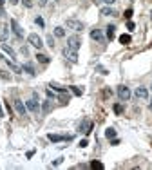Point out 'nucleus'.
I'll list each match as a JSON object with an SVG mask.
<instances>
[{
    "label": "nucleus",
    "mask_w": 152,
    "mask_h": 170,
    "mask_svg": "<svg viewBox=\"0 0 152 170\" xmlns=\"http://www.w3.org/2000/svg\"><path fill=\"white\" fill-rule=\"evenodd\" d=\"M67 47H69V49H73V51H78V49L82 47V38H80L78 34L69 36V38H67Z\"/></svg>",
    "instance_id": "nucleus-1"
},
{
    "label": "nucleus",
    "mask_w": 152,
    "mask_h": 170,
    "mask_svg": "<svg viewBox=\"0 0 152 170\" xmlns=\"http://www.w3.org/2000/svg\"><path fill=\"white\" fill-rule=\"evenodd\" d=\"M118 96H119L121 101H129L130 100V89L125 87V85H119L118 87Z\"/></svg>",
    "instance_id": "nucleus-2"
},
{
    "label": "nucleus",
    "mask_w": 152,
    "mask_h": 170,
    "mask_svg": "<svg viewBox=\"0 0 152 170\" xmlns=\"http://www.w3.org/2000/svg\"><path fill=\"white\" fill-rule=\"evenodd\" d=\"M67 27H69V29H74V31H83V29H85L83 22L74 20V18H69V20H67Z\"/></svg>",
    "instance_id": "nucleus-3"
},
{
    "label": "nucleus",
    "mask_w": 152,
    "mask_h": 170,
    "mask_svg": "<svg viewBox=\"0 0 152 170\" xmlns=\"http://www.w3.org/2000/svg\"><path fill=\"white\" fill-rule=\"evenodd\" d=\"M27 42L31 43L33 47H36V49H42V38H40V36H38V34H36V33H33V34H29V36H27Z\"/></svg>",
    "instance_id": "nucleus-4"
},
{
    "label": "nucleus",
    "mask_w": 152,
    "mask_h": 170,
    "mask_svg": "<svg viewBox=\"0 0 152 170\" xmlns=\"http://www.w3.org/2000/svg\"><path fill=\"white\" fill-rule=\"evenodd\" d=\"M64 56L71 62V64H78V54H76V51H73V49L65 47V49H64Z\"/></svg>",
    "instance_id": "nucleus-5"
},
{
    "label": "nucleus",
    "mask_w": 152,
    "mask_h": 170,
    "mask_svg": "<svg viewBox=\"0 0 152 170\" xmlns=\"http://www.w3.org/2000/svg\"><path fill=\"white\" fill-rule=\"evenodd\" d=\"M91 38L94 40V42H100V43H103L107 38L103 36V33H101V29H92L91 31Z\"/></svg>",
    "instance_id": "nucleus-6"
},
{
    "label": "nucleus",
    "mask_w": 152,
    "mask_h": 170,
    "mask_svg": "<svg viewBox=\"0 0 152 170\" xmlns=\"http://www.w3.org/2000/svg\"><path fill=\"white\" fill-rule=\"evenodd\" d=\"M15 110H16L20 116H25V114H27V107H25V103H24L22 100H15Z\"/></svg>",
    "instance_id": "nucleus-7"
},
{
    "label": "nucleus",
    "mask_w": 152,
    "mask_h": 170,
    "mask_svg": "<svg viewBox=\"0 0 152 170\" xmlns=\"http://www.w3.org/2000/svg\"><path fill=\"white\" fill-rule=\"evenodd\" d=\"M78 130H80V132H83V134H89V132L92 130V121H91V119H83V121L80 123Z\"/></svg>",
    "instance_id": "nucleus-8"
},
{
    "label": "nucleus",
    "mask_w": 152,
    "mask_h": 170,
    "mask_svg": "<svg viewBox=\"0 0 152 170\" xmlns=\"http://www.w3.org/2000/svg\"><path fill=\"white\" fill-rule=\"evenodd\" d=\"M49 141H53V143H60V141H71L73 136H60V134H49L47 136Z\"/></svg>",
    "instance_id": "nucleus-9"
},
{
    "label": "nucleus",
    "mask_w": 152,
    "mask_h": 170,
    "mask_svg": "<svg viewBox=\"0 0 152 170\" xmlns=\"http://www.w3.org/2000/svg\"><path fill=\"white\" fill-rule=\"evenodd\" d=\"M11 29H13V33L16 34V38H24V29L20 27V24L16 20H11Z\"/></svg>",
    "instance_id": "nucleus-10"
},
{
    "label": "nucleus",
    "mask_w": 152,
    "mask_h": 170,
    "mask_svg": "<svg viewBox=\"0 0 152 170\" xmlns=\"http://www.w3.org/2000/svg\"><path fill=\"white\" fill-rule=\"evenodd\" d=\"M25 107H27V110H31V112H38V110H40V105H38V100H36V98L27 100V101H25Z\"/></svg>",
    "instance_id": "nucleus-11"
},
{
    "label": "nucleus",
    "mask_w": 152,
    "mask_h": 170,
    "mask_svg": "<svg viewBox=\"0 0 152 170\" xmlns=\"http://www.w3.org/2000/svg\"><path fill=\"white\" fill-rule=\"evenodd\" d=\"M134 94H136V98H138V100H147V98H149V91H147L145 87H138Z\"/></svg>",
    "instance_id": "nucleus-12"
},
{
    "label": "nucleus",
    "mask_w": 152,
    "mask_h": 170,
    "mask_svg": "<svg viewBox=\"0 0 152 170\" xmlns=\"http://www.w3.org/2000/svg\"><path fill=\"white\" fill-rule=\"evenodd\" d=\"M100 15H103V16H118L116 9H112V7H101L100 9Z\"/></svg>",
    "instance_id": "nucleus-13"
},
{
    "label": "nucleus",
    "mask_w": 152,
    "mask_h": 170,
    "mask_svg": "<svg viewBox=\"0 0 152 170\" xmlns=\"http://www.w3.org/2000/svg\"><path fill=\"white\" fill-rule=\"evenodd\" d=\"M6 62H7V65L13 69V73H24V71H22V65L15 64V62H13V60H9V58H6Z\"/></svg>",
    "instance_id": "nucleus-14"
},
{
    "label": "nucleus",
    "mask_w": 152,
    "mask_h": 170,
    "mask_svg": "<svg viewBox=\"0 0 152 170\" xmlns=\"http://www.w3.org/2000/svg\"><path fill=\"white\" fill-rule=\"evenodd\" d=\"M114 34H116V25H112V24L107 25V40L112 42V40H114Z\"/></svg>",
    "instance_id": "nucleus-15"
},
{
    "label": "nucleus",
    "mask_w": 152,
    "mask_h": 170,
    "mask_svg": "<svg viewBox=\"0 0 152 170\" xmlns=\"http://www.w3.org/2000/svg\"><path fill=\"white\" fill-rule=\"evenodd\" d=\"M22 71H24V73H27L29 76L36 74V71H34V67H33L31 64H24V65H22Z\"/></svg>",
    "instance_id": "nucleus-16"
},
{
    "label": "nucleus",
    "mask_w": 152,
    "mask_h": 170,
    "mask_svg": "<svg viewBox=\"0 0 152 170\" xmlns=\"http://www.w3.org/2000/svg\"><path fill=\"white\" fill-rule=\"evenodd\" d=\"M58 100H60V103H69V100H71V96H69V92L67 91H64V92H58Z\"/></svg>",
    "instance_id": "nucleus-17"
},
{
    "label": "nucleus",
    "mask_w": 152,
    "mask_h": 170,
    "mask_svg": "<svg viewBox=\"0 0 152 170\" xmlns=\"http://www.w3.org/2000/svg\"><path fill=\"white\" fill-rule=\"evenodd\" d=\"M7 34H9L7 25H0V40H2V42H6V40H7Z\"/></svg>",
    "instance_id": "nucleus-18"
},
{
    "label": "nucleus",
    "mask_w": 152,
    "mask_h": 170,
    "mask_svg": "<svg viewBox=\"0 0 152 170\" xmlns=\"http://www.w3.org/2000/svg\"><path fill=\"white\" fill-rule=\"evenodd\" d=\"M36 60H38L40 64H49V62H51V58H49L47 54H43V53H38V54H36Z\"/></svg>",
    "instance_id": "nucleus-19"
},
{
    "label": "nucleus",
    "mask_w": 152,
    "mask_h": 170,
    "mask_svg": "<svg viewBox=\"0 0 152 170\" xmlns=\"http://www.w3.org/2000/svg\"><path fill=\"white\" fill-rule=\"evenodd\" d=\"M51 109H53V101H51V100H47V101H43V105H42V112H43V114H47V112H51Z\"/></svg>",
    "instance_id": "nucleus-20"
},
{
    "label": "nucleus",
    "mask_w": 152,
    "mask_h": 170,
    "mask_svg": "<svg viewBox=\"0 0 152 170\" xmlns=\"http://www.w3.org/2000/svg\"><path fill=\"white\" fill-rule=\"evenodd\" d=\"M2 51H4V53H7L11 58H15V51H13V47H11V45H7V43H2Z\"/></svg>",
    "instance_id": "nucleus-21"
},
{
    "label": "nucleus",
    "mask_w": 152,
    "mask_h": 170,
    "mask_svg": "<svg viewBox=\"0 0 152 170\" xmlns=\"http://www.w3.org/2000/svg\"><path fill=\"white\" fill-rule=\"evenodd\" d=\"M130 42H132V36H130V34H121V36H119V43L129 45Z\"/></svg>",
    "instance_id": "nucleus-22"
},
{
    "label": "nucleus",
    "mask_w": 152,
    "mask_h": 170,
    "mask_svg": "<svg viewBox=\"0 0 152 170\" xmlns=\"http://www.w3.org/2000/svg\"><path fill=\"white\" fill-rule=\"evenodd\" d=\"M54 36H58V38H62V36H65V29L64 27H54Z\"/></svg>",
    "instance_id": "nucleus-23"
},
{
    "label": "nucleus",
    "mask_w": 152,
    "mask_h": 170,
    "mask_svg": "<svg viewBox=\"0 0 152 170\" xmlns=\"http://www.w3.org/2000/svg\"><path fill=\"white\" fill-rule=\"evenodd\" d=\"M49 87H51L53 91H56V92H64V91H67L65 87H62V85H56V83H51Z\"/></svg>",
    "instance_id": "nucleus-24"
},
{
    "label": "nucleus",
    "mask_w": 152,
    "mask_h": 170,
    "mask_svg": "<svg viewBox=\"0 0 152 170\" xmlns=\"http://www.w3.org/2000/svg\"><path fill=\"white\" fill-rule=\"evenodd\" d=\"M91 168H94V170H103V163H100V161H92V163H91Z\"/></svg>",
    "instance_id": "nucleus-25"
},
{
    "label": "nucleus",
    "mask_w": 152,
    "mask_h": 170,
    "mask_svg": "<svg viewBox=\"0 0 152 170\" xmlns=\"http://www.w3.org/2000/svg\"><path fill=\"white\" fill-rule=\"evenodd\" d=\"M105 136H107L109 139L116 138V130H114V128H107V130H105Z\"/></svg>",
    "instance_id": "nucleus-26"
},
{
    "label": "nucleus",
    "mask_w": 152,
    "mask_h": 170,
    "mask_svg": "<svg viewBox=\"0 0 152 170\" xmlns=\"http://www.w3.org/2000/svg\"><path fill=\"white\" fill-rule=\"evenodd\" d=\"M71 92H73L74 96H82V92H83V91H82V89H78L76 85H71Z\"/></svg>",
    "instance_id": "nucleus-27"
},
{
    "label": "nucleus",
    "mask_w": 152,
    "mask_h": 170,
    "mask_svg": "<svg viewBox=\"0 0 152 170\" xmlns=\"http://www.w3.org/2000/svg\"><path fill=\"white\" fill-rule=\"evenodd\" d=\"M34 22H36V25H38V27H42V29H43L45 22H43V18H42V16H36V18H34Z\"/></svg>",
    "instance_id": "nucleus-28"
},
{
    "label": "nucleus",
    "mask_w": 152,
    "mask_h": 170,
    "mask_svg": "<svg viewBox=\"0 0 152 170\" xmlns=\"http://www.w3.org/2000/svg\"><path fill=\"white\" fill-rule=\"evenodd\" d=\"M96 71L100 73V74H109V71L103 67V65H96Z\"/></svg>",
    "instance_id": "nucleus-29"
},
{
    "label": "nucleus",
    "mask_w": 152,
    "mask_h": 170,
    "mask_svg": "<svg viewBox=\"0 0 152 170\" xmlns=\"http://www.w3.org/2000/svg\"><path fill=\"white\" fill-rule=\"evenodd\" d=\"M116 0H94V4H107V6H110V4H114Z\"/></svg>",
    "instance_id": "nucleus-30"
},
{
    "label": "nucleus",
    "mask_w": 152,
    "mask_h": 170,
    "mask_svg": "<svg viewBox=\"0 0 152 170\" xmlns=\"http://www.w3.org/2000/svg\"><path fill=\"white\" fill-rule=\"evenodd\" d=\"M47 45H49L51 49L54 47V38H53V34H49V36H47Z\"/></svg>",
    "instance_id": "nucleus-31"
},
{
    "label": "nucleus",
    "mask_w": 152,
    "mask_h": 170,
    "mask_svg": "<svg viewBox=\"0 0 152 170\" xmlns=\"http://www.w3.org/2000/svg\"><path fill=\"white\" fill-rule=\"evenodd\" d=\"M114 112H116V114H121V112H123V107L119 105V103H116V105H114Z\"/></svg>",
    "instance_id": "nucleus-32"
},
{
    "label": "nucleus",
    "mask_w": 152,
    "mask_h": 170,
    "mask_svg": "<svg viewBox=\"0 0 152 170\" xmlns=\"http://www.w3.org/2000/svg\"><path fill=\"white\" fill-rule=\"evenodd\" d=\"M47 98H49V100H54V98H56L54 92H53V89H47Z\"/></svg>",
    "instance_id": "nucleus-33"
},
{
    "label": "nucleus",
    "mask_w": 152,
    "mask_h": 170,
    "mask_svg": "<svg viewBox=\"0 0 152 170\" xmlns=\"http://www.w3.org/2000/svg\"><path fill=\"white\" fill-rule=\"evenodd\" d=\"M87 145H89V141H87V139H82V141H80V145H78V147H82V149H85Z\"/></svg>",
    "instance_id": "nucleus-34"
},
{
    "label": "nucleus",
    "mask_w": 152,
    "mask_h": 170,
    "mask_svg": "<svg viewBox=\"0 0 152 170\" xmlns=\"http://www.w3.org/2000/svg\"><path fill=\"white\" fill-rule=\"evenodd\" d=\"M134 27H136V25H134V22H127V29H129V31H132V29H134Z\"/></svg>",
    "instance_id": "nucleus-35"
},
{
    "label": "nucleus",
    "mask_w": 152,
    "mask_h": 170,
    "mask_svg": "<svg viewBox=\"0 0 152 170\" xmlns=\"http://www.w3.org/2000/svg\"><path fill=\"white\" fill-rule=\"evenodd\" d=\"M62 161H64V158H58V159H54V161H53V167H58Z\"/></svg>",
    "instance_id": "nucleus-36"
},
{
    "label": "nucleus",
    "mask_w": 152,
    "mask_h": 170,
    "mask_svg": "<svg viewBox=\"0 0 152 170\" xmlns=\"http://www.w3.org/2000/svg\"><path fill=\"white\" fill-rule=\"evenodd\" d=\"M103 96H105V98L112 96V91H110V89H105V91H103Z\"/></svg>",
    "instance_id": "nucleus-37"
},
{
    "label": "nucleus",
    "mask_w": 152,
    "mask_h": 170,
    "mask_svg": "<svg viewBox=\"0 0 152 170\" xmlns=\"http://www.w3.org/2000/svg\"><path fill=\"white\" fill-rule=\"evenodd\" d=\"M130 16H132V9H127V11H125V18L129 20Z\"/></svg>",
    "instance_id": "nucleus-38"
},
{
    "label": "nucleus",
    "mask_w": 152,
    "mask_h": 170,
    "mask_svg": "<svg viewBox=\"0 0 152 170\" xmlns=\"http://www.w3.org/2000/svg\"><path fill=\"white\" fill-rule=\"evenodd\" d=\"M22 2H24V6H25V7H31V6H33L31 0H22Z\"/></svg>",
    "instance_id": "nucleus-39"
},
{
    "label": "nucleus",
    "mask_w": 152,
    "mask_h": 170,
    "mask_svg": "<svg viewBox=\"0 0 152 170\" xmlns=\"http://www.w3.org/2000/svg\"><path fill=\"white\" fill-rule=\"evenodd\" d=\"M38 2H40V6H45L47 4V0H38Z\"/></svg>",
    "instance_id": "nucleus-40"
},
{
    "label": "nucleus",
    "mask_w": 152,
    "mask_h": 170,
    "mask_svg": "<svg viewBox=\"0 0 152 170\" xmlns=\"http://www.w3.org/2000/svg\"><path fill=\"white\" fill-rule=\"evenodd\" d=\"M11 4H13V6H15V4H18V2H20V0H9Z\"/></svg>",
    "instance_id": "nucleus-41"
},
{
    "label": "nucleus",
    "mask_w": 152,
    "mask_h": 170,
    "mask_svg": "<svg viewBox=\"0 0 152 170\" xmlns=\"http://www.w3.org/2000/svg\"><path fill=\"white\" fill-rule=\"evenodd\" d=\"M4 15H6V13H4V9H2V7H0V16H4Z\"/></svg>",
    "instance_id": "nucleus-42"
},
{
    "label": "nucleus",
    "mask_w": 152,
    "mask_h": 170,
    "mask_svg": "<svg viewBox=\"0 0 152 170\" xmlns=\"http://www.w3.org/2000/svg\"><path fill=\"white\" fill-rule=\"evenodd\" d=\"M4 116V110H2V105H0V118Z\"/></svg>",
    "instance_id": "nucleus-43"
},
{
    "label": "nucleus",
    "mask_w": 152,
    "mask_h": 170,
    "mask_svg": "<svg viewBox=\"0 0 152 170\" xmlns=\"http://www.w3.org/2000/svg\"><path fill=\"white\" fill-rule=\"evenodd\" d=\"M4 2H6V0H0V7H2V6H4Z\"/></svg>",
    "instance_id": "nucleus-44"
},
{
    "label": "nucleus",
    "mask_w": 152,
    "mask_h": 170,
    "mask_svg": "<svg viewBox=\"0 0 152 170\" xmlns=\"http://www.w3.org/2000/svg\"><path fill=\"white\" fill-rule=\"evenodd\" d=\"M149 107H150V110H152V100H150V103H149Z\"/></svg>",
    "instance_id": "nucleus-45"
},
{
    "label": "nucleus",
    "mask_w": 152,
    "mask_h": 170,
    "mask_svg": "<svg viewBox=\"0 0 152 170\" xmlns=\"http://www.w3.org/2000/svg\"><path fill=\"white\" fill-rule=\"evenodd\" d=\"M0 60H6V58H4V56H2V54H0Z\"/></svg>",
    "instance_id": "nucleus-46"
},
{
    "label": "nucleus",
    "mask_w": 152,
    "mask_h": 170,
    "mask_svg": "<svg viewBox=\"0 0 152 170\" xmlns=\"http://www.w3.org/2000/svg\"><path fill=\"white\" fill-rule=\"evenodd\" d=\"M56 2H58V0H56Z\"/></svg>",
    "instance_id": "nucleus-47"
},
{
    "label": "nucleus",
    "mask_w": 152,
    "mask_h": 170,
    "mask_svg": "<svg viewBox=\"0 0 152 170\" xmlns=\"http://www.w3.org/2000/svg\"><path fill=\"white\" fill-rule=\"evenodd\" d=\"M150 89H152V87H150Z\"/></svg>",
    "instance_id": "nucleus-48"
}]
</instances>
